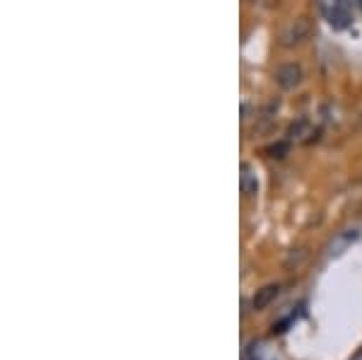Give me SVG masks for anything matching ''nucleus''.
Wrapping results in <instances>:
<instances>
[{
	"label": "nucleus",
	"instance_id": "nucleus-1",
	"mask_svg": "<svg viewBox=\"0 0 362 360\" xmlns=\"http://www.w3.org/2000/svg\"><path fill=\"white\" fill-rule=\"evenodd\" d=\"M312 30L314 25L307 15L295 17V20H290L288 25L283 27V32H280V39H278L280 46H283V49H295V46L304 44V41L312 36Z\"/></svg>",
	"mask_w": 362,
	"mask_h": 360
},
{
	"label": "nucleus",
	"instance_id": "nucleus-2",
	"mask_svg": "<svg viewBox=\"0 0 362 360\" xmlns=\"http://www.w3.org/2000/svg\"><path fill=\"white\" fill-rule=\"evenodd\" d=\"M304 78V70L299 63H283L275 70V85L280 89H295Z\"/></svg>",
	"mask_w": 362,
	"mask_h": 360
},
{
	"label": "nucleus",
	"instance_id": "nucleus-8",
	"mask_svg": "<svg viewBox=\"0 0 362 360\" xmlns=\"http://www.w3.org/2000/svg\"><path fill=\"white\" fill-rule=\"evenodd\" d=\"M290 153V140H280V143L270 145L268 148V155L270 158H285Z\"/></svg>",
	"mask_w": 362,
	"mask_h": 360
},
{
	"label": "nucleus",
	"instance_id": "nucleus-3",
	"mask_svg": "<svg viewBox=\"0 0 362 360\" xmlns=\"http://www.w3.org/2000/svg\"><path fill=\"white\" fill-rule=\"evenodd\" d=\"M319 131L314 134L312 131V124H309V118H297V121H292L288 129V140H304V143H312V140H317Z\"/></svg>",
	"mask_w": 362,
	"mask_h": 360
},
{
	"label": "nucleus",
	"instance_id": "nucleus-7",
	"mask_svg": "<svg viewBox=\"0 0 362 360\" xmlns=\"http://www.w3.org/2000/svg\"><path fill=\"white\" fill-rule=\"evenodd\" d=\"M328 22H331L336 30H343V27L350 25V15H348V10H343L341 6H336L331 12H328Z\"/></svg>",
	"mask_w": 362,
	"mask_h": 360
},
{
	"label": "nucleus",
	"instance_id": "nucleus-5",
	"mask_svg": "<svg viewBox=\"0 0 362 360\" xmlns=\"http://www.w3.org/2000/svg\"><path fill=\"white\" fill-rule=\"evenodd\" d=\"M357 240V230H348V232H343V235H338L336 240H333L331 244H328V257H341L343 252H345L348 247H350L352 242Z\"/></svg>",
	"mask_w": 362,
	"mask_h": 360
},
{
	"label": "nucleus",
	"instance_id": "nucleus-4",
	"mask_svg": "<svg viewBox=\"0 0 362 360\" xmlns=\"http://www.w3.org/2000/svg\"><path fill=\"white\" fill-rule=\"evenodd\" d=\"M278 293H280V286L278 283H270V286H264L261 290H256V295L251 297V307H254L256 312H261V310H266V307L270 305V302L278 297Z\"/></svg>",
	"mask_w": 362,
	"mask_h": 360
},
{
	"label": "nucleus",
	"instance_id": "nucleus-6",
	"mask_svg": "<svg viewBox=\"0 0 362 360\" xmlns=\"http://www.w3.org/2000/svg\"><path fill=\"white\" fill-rule=\"evenodd\" d=\"M242 191L246 196H254L259 191V182H256V174L251 172V165H242Z\"/></svg>",
	"mask_w": 362,
	"mask_h": 360
}]
</instances>
